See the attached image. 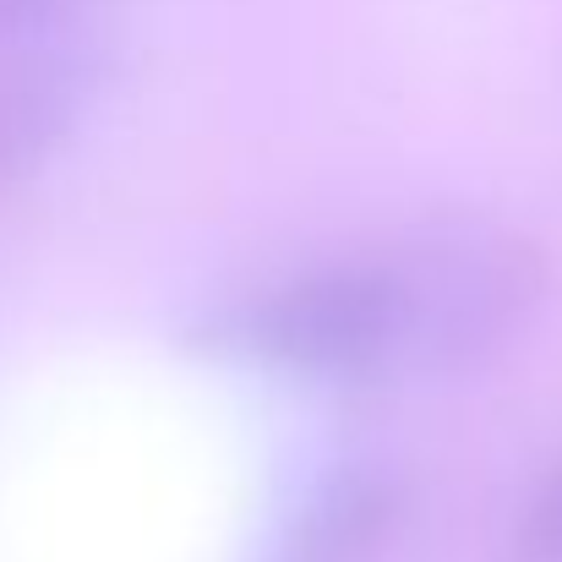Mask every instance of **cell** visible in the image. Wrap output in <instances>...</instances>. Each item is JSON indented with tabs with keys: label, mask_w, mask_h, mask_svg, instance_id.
<instances>
[{
	"label": "cell",
	"mask_w": 562,
	"mask_h": 562,
	"mask_svg": "<svg viewBox=\"0 0 562 562\" xmlns=\"http://www.w3.org/2000/svg\"><path fill=\"white\" fill-rule=\"evenodd\" d=\"M393 268L398 284V367L464 372L492 356L541 301V251L486 218H448L420 229Z\"/></svg>",
	"instance_id": "obj_1"
},
{
	"label": "cell",
	"mask_w": 562,
	"mask_h": 562,
	"mask_svg": "<svg viewBox=\"0 0 562 562\" xmlns=\"http://www.w3.org/2000/svg\"><path fill=\"white\" fill-rule=\"evenodd\" d=\"M257 356L306 376H372L398 367L404 323L387 262L328 268L262 301L246 323Z\"/></svg>",
	"instance_id": "obj_2"
},
{
	"label": "cell",
	"mask_w": 562,
	"mask_h": 562,
	"mask_svg": "<svg viewBox=\"0 0 562 562\" xmlns=\"http://www.w3.org/2000/svg\"><path fill=\"white\" fill-rule=\"evenodd\" d=\"M88 60L66 49H16L0 66V181L44 159L82 110Z\"/></svg>",
	"instance_id": "obj_3"
},
{
	"label": "cell",
	"mask_w": 562,
	"mask_h": 562,
	"mask_svg": "<svg viewBox=\"0 0 562 562\" xmlns=\"http://www.w3.org/2000/svg\"><path fill=\"white\" fill-rule=\"evenodd\" d=\"M387 525H393V486L372 470H356L312 497V508L290 525L273 562H367L382 547Z\"/></svg>",
	"instance_id": "obj_4"
},
{
	"label": "cell",
	"mask_w": 562,
	"mask_h": 562,
	"mask_svg": "<svg viewBox=\"0 0 562 562\" xmlns=\"http://www.w3.org/2000/svg\"><path fill=\"white\" fill-rule=\"evenodd\" d=\"M104 11H110V0H0V44H11V49H66Z\"/></svg>",
	"instance_id": "obj_5"
},
{
	"label": "cell",
	"mask_w": 562,
	"mask_h": 562,
	"mask_svg": "<svg viewBox=\"0 0 562 562\" xmlns=\"http://www.w3.org/2000/svg\"><path fill=\"white\" fill-rule=\"evenodd\" d=\"M514 562H562V464L530 497V508L514 530Z\"/></svg>",
	"instance_id": "obj_6"
}]
</instances>
